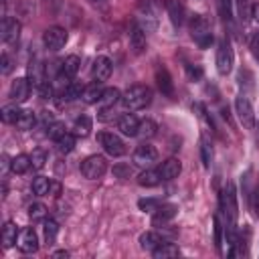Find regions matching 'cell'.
<instances>
[{
  "instance_id": "cell-1",
  "label": "cell",
  "mask_w": 259,
  "mask_h": 259,
  "mask_svg": "<svg viewBox=\"0 0 259 259\" xmlns=\"http://www.w3.org/2000/svg\"><path fill=\"white\" fill-rule=\"evenodd\" d=\"M152 101V89L148 85H132L121 93V105L130 111L144 109Z\"/></svg>"
},
{
  "instance_id": "cell-2",
  "label": "cell",
  "mask_w": 259,
  "mask_h": 259,
  "mask_svg": "<svg viewBox=\"0 0 259 259\" xmlns=\"http://www.w3.org/2000/svg\"><path fill=\"white\" fill-rule=\"evenodd\" d=\"M219 204L225 217V227H235L237 217H239V204H237V188L233 182H227L221 196H219Z\"/></svg>"
},
{
  "instance_id": "cell-3",
  "label": "cell",
  "mask_w": 259,
  "mask_h": 259,
  "mask_svg": "<svg viewBox=\"0 0 259 259\" xmlns=\"http://www.w3.org/2000/svg\"><path fill=\"white\" fill-rule=\"evenodd\" d=\"M190 36L200 49H208L212 45V24L208 16L204 14H194L190 20Z\"/></svg>"
},
{
  "instance_id": "cell-4",
  "label": "cell",
  "mask_w": 259,
  "mask_h": 259,
  "mask_svg": "<svg viewBox=\"0 0 259 259\" xmlns=\"http://www.w3.org/2000/svg\"><path fill=\"white\" fill-rule=\"evenodd\" d=\"M235 111H237V117L241 121V125L245 130H253L255 127V109H253V103L247 95H237L235 99Z\"/></svg>"
},
{
  "instance_id": "cell-5",
  "label": "cell",
  "mask_w": 259,
  "mask_h": 259,
  "mask_svg": "<svg viewBox=\"0 0 259 259\" xmlns=\"http://www.w3.org/2000/svg\"><path fill=\"white\" fill-rule=\"evenodd\" d=\"M79 168H81V174H83L85 178L97 180V178H101V176L107 172V162H105L103 156L93 154V156H87V158L81 162Z\"/></svg>"
},
{
  "instance_id": "cell-6",
  "label": "cell",
  "mask_w": 259,
  "mask_h": 259,
  "mask_svg": "<svg viewBox=\"0 0 259 259\" xmlns=\"http://www.w3.org/2000/svg\"><path fill=\"white\" fill-rule=\"evenodd\" d=\"M97 142L101 144L103 152L109 154V156H113V158H119V156L125 154V144H123V140H121L117 134H113V132H99V134H97Z\"/></svg>"
},
{
  "instance_id": "cell-7",
  "label": "cell",
  "mask_w": 259,
  "mask_h": 259,
  "mask_svg": "<svg viewBox=\"0 0 259 259\" xmlns=\"http://www.w3.org/2000/svg\"><path fill=\"white\" fill-rule=\"evenodd\" d=\"M69 40V32L63 26H49L42 32V45L49 51H61Z\"/></svg>"
},
{
  "instance_id": "cell-8",
  "label": "cell",
  "mask_w": 259,
  "mask_h": 259,
  "mask_svg": "<svg viewBox=\"0 0 259 259\" xmlns=\"http://www.w3.org/2000/svg\"><path fill=\"white\" fill-rule=\"evenodd\" d=\"M235 63V55L231 49V42L227 38L219 40V49H217V71L219 75H229Z\"/></svg>"
},
{
  "instance_id": "cell-9",
  "label": "cell",
  "mask_w": 259,
  "mask_h": 259,
  "mask_svg": "<svg viewBox=\"0 0 259 259\" xmlns=\"http://www.w3.org/2000/svg\"><path fill=\"white\" fill-rule=\"evenodd\" d=\"M146 32H152V30H156V26H158V8H156V4H152V2H144L142 6H140V12H138V20H136Z\"/></svg>"
},
{
  "instance_id": "cell-10",
  "label": "cell",
  "mask_w": 259,
  "mask_h": 259,
  "mask_svg": "<svg viewBox=\"0 0 259 259\" xmlns=\"http://www.w3.org/2000/svg\"><path fill=\"white\" fill-rule=\"evenodd\" d=\"M134 164L136 166H150L152 162H156L158 158V150L150 144V142H142L136 150H134Z\"/></svg>"
},
{
  "instance_id": "cell-11",
  "label": "cell",
  "mask_w": 259,
  "mask_h": 259,
  "mask_svg": "<svg viewBox=\"0 0 259 259\" xmlns=\"http://www.w3.org/2000/svg\"><path fill=\"white\" fill-rule=\"evenodd\" d=\"M30 89H32L30 79L28 77H18L10 85V99L14 103H24L28 99V95H30Z\"/></svg>"
},
{
  "instance_id": "cell-12",
  "label": "cell",
  "mask_w": 259,
  "mask_h": 259,
  "mask_svg": "<svg viewBox=\"0 0 259 259\" xmlns=\"http://www.w3.org/2000/svg\"><path fill=\"white\" fill-rule=\"evenodd\" d=\"M16 245H18V249L22 253H34L38 249V235H36V231L32 227H24L20 231V235H18V243Z\"/></svg>"
},
{
  "instance_id": "cell-13",
  "label": "cell",
  "mask_w": 259,
  "mask_h": 259,
  "mask_svg": "<svg viewBox=\"0 0 259 259\" xmlns=\"http://www.w3.org/2000/svg\"><path fill=\"white\" fill-rule=\"evenodd\" d=\"M0 36L4 42H16L20 36V22L12 16H4L0 26Z\"/></svg>"
},
{
  "instance_id": "cell-14",
  "label": "cell",
  "mask_w": 259,
  "mask_h": 259,
  "mask_svg": "<svg viewBox=\"0 0 259 259\" xmlns=\"http://www.w3.org/2000/svg\"><path fill=\"white\" fill-rule=\"evenodd\" d=\"M111 69H113V65H111L109 57H105V55H99V57L93 61V69H91V75H93V79H95V81L103 83V81H107V79H109V75H111Z\"/></svg>"
},
{
  "instance_id": "cell-15",
  "label": "cell",
  "mask_w": 259,
  "mask_h": 259,
  "mask_svg": "<svg viewBox=\"0 0 259 259\" xmlns=\"http://www.w3.org/2000/svg\"><path fill=\"white\" fill-rule=\"evenodd\" d=\"M79 67H81V59L77 55L65 57V61L61 63V69H59V79L63 81V85H65V81H71L77 75Z\"/></svg>"
},
{
  "instance_id": "cell-16",
  "label": "cell",
  "mask_w": 259,
  "mask_h": 259,
  "mask_svg": "<svg viewBox=\"0 0 259 259\" xmlns=\"http://www.w3.org/2000/svg\"><path fill=\"white\" fill-rule=\"evenodd\" d=\"M83 91H85V87L81 85V83H75V81H69L67 85H63L61 87V91H59V105H63V103H69V101H75V99H79V97H83Z\"/></svg>"
},
{
  "instance_id": "cell-17",
  "label": "cell",
  "mask_w": 259,
  "mask_h": 259,
  "mask_svg": "<svg viewBox=\"0 0 259 259\" xmlns=\"http://www.w3.org/2000/svg\"><path fill=\"white\" fill-rule=\"evenodd\" d=\"M176 212H178V206H176V204H160V206L154 210V214H152V225H154V227L166 225V223H170V221L176 217Z\"/></svg>"
},
{
  "instance_id": "cell-18",
  "label": "cell",
  "mask_w": 259,
  "mask_h": 259,
  "mask_svg": "<svg viewBox=\"0 0 259 259\" xmlns=\"http://www.w3.org/2000/svg\"><path fill=\"white\" fill-rule=\"evenodd\" d=\"M130 47L136 55L146 51V30L138 22H134L132 28H130Z\"/></svg>"
},
{
  "instance_id": "cell-19",
  "label": "cell",
  "mask_w": 259,
  "mask_h": 259,
  "mask_svg": "<svg viewBox=\"0 0 259 259\" xmlns=\"http://www.w3.org/2000/svg\"><path fill=\"white\" fill-rule=\"evenodd\" d=\"M166 12L174 28H180L184 22V4L182 0H166Z\"/></svg>"
},
{
  "instance_id": "cell-20",
  "label": "cell",
  "mask_w": 259,
  "mask_h": 259,
  "mask_svg": "<svg viewBox=\"0 0 259 259\" xmlns=\"http://www.w3.org/2000/svg\"><path fill=\"white\" fill-rule=\"evenodd\" d=\"M156 83H158V89L162 91V95H166V97H172V95H174V83H172V77H170L168 69L162 67V65L156 69Z\"/></svg>"
},
{
  "instance_id": "cell-21",
  "label": "cell",
  "mask_w": 259,
  "mask_h": 259,
  "mask_svg": "<svg viewBox=\"0 0 259 259\" xmlns=\"http://www.w3.org/2000/svg\"><path fill=\"white\" fill-rule=\"evenodd\" d=\"M138 127H140V119L134 115V113H123L119 119H117V130L123 134V136H138Z\"/></svg>"
},
{
  "instance_id": "cell-22",
  "label": "cell",
  "mask_w": 259,
  "mask_h": 259,
  "mask_svg": "<svg viewBox=\"0 0 259 259\" xmlns=\"http://www.w3.org/2000/svg\"><path fill=\"white\" fill-rule=\"evenodd\" d=\"M180 172H182V164H180L178 158H168V160H164L162 166H160L162 180H174V178L180 176Z\"/></svg>"
},
{
  "instance_id": "cell-23",
  "label": "cell",
  "mask_w": 259,
  "mask_h": 259,
  "mask_svg": "<svg viewBox=\"0 0 259 259\" xmlns=\"http://www.w3.org/2000/svg\"><path fill=\"white\" fill-rule=\"evenodd\" d=\"M166 239L158 233V231H146V233H142L140 235V247L144 249V251H154V249H158L162 243H164Z\"/></svg>"
},
{
  "instance_id": "cell-24",
  "label": "cell",
  "mask_w": 259,
  "mask_h": 259,
  "mask_svg": "<svg viewBox=\"0 0 259 259\" xmlns=\"http://www.w3.org/2000/svg\"><path fill=\"white\" fill-rule=\"evenodd\" d=\"M160 180H162L160 168H148V170H144V172L138 176V184H140V186H146V188H152V186L160 184Z\"/></svg>"
},
{
  "instance_id": "cell-25",
  "label": "cell",
  "mask_w": 259,
  "mask_h": 259,
  "mask_svg": "<svg viewBox=\"0 0 259 259\" xmlns=\"http://www.w3.org/2000/svg\"><path fill=\"white\" fill-rule=\"evenodd\" d=\"M18 235H20V231L16 229V225L8 221L2 227V243H4V249H10L12 245H16L18 243Z\"/></svg>"
},
{
  "instance_id": "cell-26",
  "label": "cell",
  "mask_w": 259,
  "mask_h": 259,
  "mask_svg": "<svg viewBox=\"0 0 259 259\" xmlns=\"http://www.w3.org/2000/svg\"><path fill=\"white\" fill-rule=\"evenodd\" d=\"M91 127H93L91 117H89V115H79V117L75 119V123H73V134H75L77 138H87V136L91 134Z\"/></svg>"
},
{
  "instance_id": "cell-27",
  "label": "cell",
  "mask_w": 259,
  "mask_h": 259,
  "mask_svg": "<svg viewBox=\"0 0 259 259\" xmlns=\"http://www.w3.org/2000/svg\"><path fill=\"white\" fill-rule=\"evenodd\" d=\"M75 134L73 132H65L63 136H59L57 140H55V146H57V150L61 152V154H69V152H73L75 150Z\"/></svg>"
},
{
  "instance_id": "cell-28",
  "label": "cell",
  "mask_w": 259,
  "mask_h": 259,
  "mask_svg": "<svg viewBox=\"0 0 259 259\" xmlns=\"http://www.w3.org/2000/svg\"><path fill=\"white\" fill-rule=\"evenodd\" d=\"M117 101H121V93H119L117 87H107V89H103V95H101V99H99V105H101V107H113Z\"/></svg>"
},
{
  "instance_id": "cell-29",
  "label": "cell",
  "mask_w": 259,
  "mask_h": 259,
  "mask_svg": "<svg viewBox=\"0 0 259 259\" xmlns=\"http://www.w3.org/2000/svg\"><path fill=\"white\" fill-rule=\"evenodd\" d=\"M20 113H22V109L18 107V103H10V105H4L0 109V117H2L4 123H16Z\"/></svg>"
},
{
  "instance_id": "cell-30",
  "label": "cell",
  "mask_w": 259,
  "mask_h": 259,
  "mask_svg": "<svg viewBox=\"0 0 259 259\" xmlns=\"http://www.w3.org/2000/svg\"><path fill=\"white\" fill-rule=\"evenodd\" d=\"M101 95H103V87H101L99 81H95L93 85L85 87V91H83V101H85V103H99Z\"/></svg>"
},
{
  "instance_id": "cell-31",
  "label": "cell",
  "mask_w": 259,
  "mask_h": 259,
  "mask_svg": "<svg viewBox=\"0 0 259 259\" xmlns=\"http://www.w3.org/2000/svg\"><path fill=\"white\" fill-rule=\"evenodd\" d=\"M30 166H32V160L28 154H18L12 158V172L14 174H24L30 170Z\"/></svg>"
},
{
  "instance_id": "cell-32",
  "label": "cell",
  "mask_w": 259,
  "mask_h": 259,
  "mask_svg": "<svg viewBox=\"0 0 259 259\" xmlns=\"http://www.w3.org/2000/svg\"><path fill=\"white\" fill-rule=\"evenodd\" d=\"M152 255H154L156 259H162V257H176V255H180V249H178V245H174V243H170V241H164L158 249L152 251Z\"/></svg>"
},
{
  "instance_id": "cell-33",
  "label": "cell",
  "mask_w": 259,
  "mask_h": 259,
  "mask_svg": "<svg viewBox=\"0 0 259 259\" xmlns=\"http://www.w3.org/2000/svg\"><path fill=\"white\" fill-rule=\"evenodd\" d=\"M51 188H53V182H51V178H47V176H36V178L32 180V192H34L36 196L49 194Z\"/></svg>"
},
{
  "instance_id": "cell-34",
  "label": "cell",
  "mask_w": 259,
  "mask_h": 259,
  "mask_svg": "<svg viewBox=\"0 0 259 259\" xmlns=\"http://www.w3.org/2000/svg\"><path fill=\"white\" fill-rule=\"evenodd\" d=\"M158 134V125H156V121H152V119H142L140 121V127H138V136H142L144 140H150V138H154Z\"/></svg>"
},
{
  "instance_id": "cell-35",
  "label": "cell",
  "mask_w": 259,
  "mask_h": 259,
  "mask_svg": "<svg viewBox=\"0 0 259 259\" xmlns=\"http://www.w3.org/2000/svg\"><path fill=\"white\" fill-rule=\"evenodd\" d=\"M45 229V243L47 245H53L55 243V239H57V233H59V225H57V221L55 219H45V225H42Z\"/></svg>"
},
{
  "instance_id": "cell-36",
  "label": "cell",
  "mask_w": 259,
  "mask_h": 259,
  "mask_svg": "<svg viewBox=\"0 0 259 259\" xmlns=\"http://www.w3.org/2000/svg\"><path fill=\"white\" fill-rule=\"evenodd\" d=\"M36 123V115H34V111H30V109H22V113H20V117H18V121L14 123L18 130H32V125Z\"/></svg>"
},
{
  "instance_id": "cell-37",
  "label": "cell",
  "mask_w": 259,
  "mask_h": 259,
  "mask_svg": "<svg viewBox=\"0 0 259 259\" xmlns=\"http://www.w3.org/2000/svg\"><path fill=\"white\" fill-rule=\"evenodd\" d=\"M219 14L225 24H233V0H219Z\"/></svg>"
},
{
  "instance_id": "cell-38",
  "label": "cell",
  "mask_w": 259,
  "mask_h": 259,
  "mask_svg": "<svg viewBox=\"0 0 259 259\" xmlns=\"http://www.w3.org/2000/svg\"><path fill=\"white\" fill-rule=\"evenodd\" d=\"M200 160H202L204 168H208L210 162H212V146L206 138H200Z\"/></svg>"
},
{
  "instance_id": "cell-39",
  "label": "cell",
  "mask_w": 259,
  "mask_h": 259,
  "mask_svg": "<svg viewBox=\"0 0 259 259\" xmlns=\"http://www.w3.org/2000/svg\"><path fill=\"white\" fill-rule=\"evenodd\" d=\"M28 217L30 221H45L47 219V206L40 202H34L28 206Z\"/></svg>"
},
{
  "instance_id": "cell-40",
  "label": "cell",
  "mask_w": 259,
  "mask_h": 259,
  "mask_svg": "<svg viewBox=\"0 0 259 259\" xmlns=\"http://www.w3.org/2000/svg\"><path fill=\"white\" fill-rule=\"evenodd\" d=\"M30 160H32V168H34V170H40V168H45V164H47V152H45V150H34V152L30 154Z\"/></svg>"
},
{
  "instance_id": "cell-41",
  "label": "cell",
  "mask_w": 259,
  "mask_h": 259,
  "mask_svg": "<svg viewBox=\"0 0 259 259\" xmlns=\"http://www.w3.org/2000/svg\"><path fill=\"white\" fill-rule=\"evenodd\" d=\"M160 204H162V202H160L158 198H140V200H138V206H140L144 212H146V210H148V212H154Z\"/></svg>"
},
{
  "instance_id": "cell-42",
  "label": "cell",
  "mask_w": 259,
  "mask_h": 259,
  "mask_svg": "<svg viewBox=\"0 0 259 259\" xmlns=\"http://www.w3.org/2000/svg\"><path fill=\"white\" fill-rule=\"evenodd\" d=\"M12 69H14V59L8 53H2V57H0V73L8 75Z\"/></svg>"
},
{
  "instance_id": "cell-43",
  "label": "cell",
  "mask_w": 259,
  "mask_h": 259,
  "mask_svg": "<svg viewBox=\"0 0 259 259\" xmlns=\"http://www.w3.org/2000/svg\"><path fill=\"white\" fill-rule=\"evenodd\" d=\"M212 225H214V247L221 251V245H223V225H221V219L214 214L212 217Z\"/></svg>"
},
{
  "instance_id": "cell-44",
  "label": "cell",
  "mask_w": 259,
  "mask_h": 259,
  "mask_svg": "<svg viewBox=\"0 0 259 259\" xmlns=\"http://www.w3.org/2000/svg\"><path fill=\"white\" fill-rule=\"evenodd\" d=\"M63 134H65V125H63L61 121H55L53 125H49V127H47V136H49V138H53V140H57V138H59V136H63Z\"/></svg>"
},
{
  "instance_id": "cell-45",
  "label": "cell",
  "mask_w": 259,
  "mask_h": 259,
  "mask_svg": "<svg viewBox=\"0 0 259 259\" xmlns=\"http://www.w3.org/2000/svg\"><path fill=\"white\" fill-rule=\"evenodd\" d=\"M113 176L115 178H121V180L123 178H130L132 176V168L127 164H115L113 166Z\"/></svg>"
},
{
  "instance_id": "cell-46",
  "label": "cell",
  "mask_w": 259,
  "mask_h": 259,
  "mask_svg": "<svg viewBox=\"0 0 259 259\" xmlns=\"http://www.w3.org/2000/svg\"><path fill=\"white\" fill-rule=\"evenodd\" d=\"M34 89H36V91H38V95H40V97H42V99H49V97H51V95H53V85H51V83H49V81H47V79H45V81H42V83H38V85H36V87H34Z\"/></svg>"
},
{
  "instance_id": "cell-47",
  "label": "cell",
  "mask_w": 259,
  "mask_h": 259,
  "mask_svg": "<svg viewBox=\"0 0 259 259\" xmlns=\"http://www.w3.org/2000/svg\"><path fill=\"white\" fill-rule=\"evenodd\" d=\"M237 4H239V18H241V22H247L251 18V8H249L247 0H237Z\"/></svg>"
},
{
  "instance_id": "cell-48",
  "label": "cell",
  "mask_w": 259,
  "mask_h": 259,
  "mask_svg": "<svg viewBox=\"0 0 259 259\" xmlns=\"http://www.w3.org/2000/svg\"><path fill=\"white\" fill-rule=\"evenodd\" d=\"M186 75L190 81H198L202 77V69L198 65H186Z\"/></svg>"
},
{
  "instance_id": "cell-49",
  "label": "cell",
  "mask_w": 259,
  "mask_h": 259,
  "mask_svg": "<svg viewBox=\"0 0 259 259\" xmlns=\"http://www.w3.org/2000/svg\"><path fill=\"white\" fill-rule=\"evenodd\" d=\"M249 47H251V53H253V57L259 61V30H257V32H253Z\"/></svg>"
},
{
  "instance_id": "cell-50",
  "label": "cell",
  "mask_w": 259,
  "mask_h": 259,
  "mask_svg": "<svg viewBox=\"0 0 259 259\" xmlns=\"http://www.w3.org/2000/svg\"><path fill=\"white\" fill-rule=\"evenodd\" d=\"M55 121H57V119H55V115H53L51 111H42V113H40V123L45 125V130H47L49 125H53Z\"/></svg>"
},
{
  "instance_id": "cell-51",
  "label": "cell",
  "mask_w": 259,
  "mask_h": 259,
  "mask_svg": "<svg viewBox=\"0 0 259 259\" xmlns=\"http://www.w3.org/2000/svg\"><path fill=\"white\" fill-rule=\"evenodd\" d=\"M253 208H255V212H257V217H259V184H257L255 190H253Z\"/></svg>"
},
{
  "instance_id": "cell-52",
  "label": "cell",
  "mask_w": 259,
  "mask_h": 259,
  "mask_svg": "<svg viewBox=\"0 0 259 259\" xmlns=\"http://www.w3.org/2000/svg\"><path fill=\"white\" fill-rule=\"evenodd\" d=\"M251 18H253V20H255V22L259 24V2L251 6Z\"/></svg>"
},
{
  "instance_id": "cell-53",
  "label": "cell",
  "mask_w": 259,
  "mask_h": 259,
  "mask_svg": "<svg viewBox=\"0 0 259 259\" xmlns=\"http://www.w3.org/2000/svg\"><path fill=\"white\" fill-rule=\"evenodd\" d=\"M53 257H69V253L67 251H55Z\"/></svg>"
},
{
  "instance_id": "cell-54",
  "label": "cell",
  "mask_w": 259,
  "mask_h": 259,
  "mask_svg": "<svg viewBox=\"0 0 259 259\" xmlns=\"http://www.w3.org/2000/svg\"><path fill=\"white\" fill-rule=\"evenodd\" d=\"M91 2H103V0H91Z\"/></svg>"
}]
</instances>
